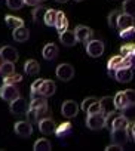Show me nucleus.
<instances>
[{"mask_svg":"<svg viewBox=\"0 0 135 151\" xmlns=\"http://www.w3.org/2000/svg\"><path fill=\"white\" fill-rule=\"evenodd\" d=\"M48 111H49V107H48L46 96L39 95L36 98H31V102H30V107H28V111L25 113V116H27L28 122L39 123Z\"/></svg>","mask_w":135,"mask_h":151,"instance_id":"nucleus-1","label":"nucleus"},{"mask_svg":"<svg viewBox=\"0 0 135 151\" xmlns=\"http://www.w3.org/2000/svg\"><path fill=\"white\" fill-rule=\"evenodd\" d=\"M134 64V58L132 56H122V55H116L111 56L107 62V71H116L120 68H132Z\"/></svg>","mask_w":135,"mask_h":151,"instance_id":"nucleus-2","label":"nucleus"},{"mask_svg":"<svg viewBox=\"0 0 135 151\" xmlns=\"http://www.w3.org/2000/svg\"><path fill=\"white\" fill-rule=\"evenodd\" d=\"M104 42L100 39H91L89 42H86V52L91 58H100L104 53Z\"/></svg>","mask_w":135,"mask_h":151,"instance_id":"nucleus-3","label":"nucleus"},{"mask_svg":"<svg viewBox=\"0 0 135 151\" xmlns=\"http://www.w3.org/2000/svg\"><path fill=\"white\" fill-rule=\"evenodd\" d=\"M21 93H19V89L15 86V85H8V83H3L2 88H0V98L8 101V102H12L15 101L17 98H19Z\"/></svg>","mask_w":135,"mask_h":151,"instance_id":"nucleus-4","label":"nucleus"},{"mask_svg":"<svg viewBox=\"0 0 135 151\" xmlns=\"http://www.w3.org/2000/svg\"><path fill=\"white\" fill-rule=\"evenodd\" d=\"M86 126L91 130H100V129L105 127V116L103 113L88 114V117H86Z\"/></svg>","mask_w":135,"mask_h":151,"instance_id":"nucleus-5","label":"nucleus"},{"mask_svg":"<svg viewBox=\"0 0 135 151\" xmlns=\"http://www.w3.org/2000/svg\"><path fill=\"white\" fill-rule=\"evenodd\" d=\"M55 74H56V77L62 82H70L73 79V76H74V68L73 65L70 64H59L55 70Z\"/></svg>","mask_w":135,"mask_h":151,"instance_id":"nucleus-6","label":"nucleus"},{"mask_svg":"<svg viewBox=\"0 0 135 151\" xmlns=\"http://www.w3.org/2000/svg\"><path fill=\"white\" fill-rule=\"evenodd\" d=\"M28 107H30V104L24 99V98H17L15 101H12L11 104H9V110H11V113L14 114V116H21V114H25L27 111H28Z\"/></svg>","mask_w":135,"mask_h":151,"instance_id":"nucleus-7","label":"nucleus"},{"mask_svg":"<svg viewBox=\"0 0 135 151\" xmlns=\"http://www.w3.org/2000/svg\"><path fill=\"white\" fill-rule=\"evenodd\" d=\"M15 133L21 138H28L33 135V123L28 122V120H21V122H17L15 126Z\"/></svg>","mask_w":135,"mask_h":151,"instance_id":"nucleus-8","label":"nucleus"},{"mask_svg":"<svg viewBox=\"0 0 135 151\" xmlns=\"http://www.w3.org/2000/svg\"><path fill=\"white\" fill-rule=\"evenodd\" d=\"M61 113L65 119H73L77 116L79 113V104L73 99H69V101H65L61 107Z\"/></svg>","mask_w":135,"mask_h":151,"instance_id":"nucleus-9","label":"nucleus"},{"mask_svg":"<svg viewBox=\"0 0 135 151\" xmlns=\"http://www.w3.org/2000/svg\"><path fill=\"white\" fill-rule=\"evenodd\" d=\"M0 58H2V61H6V62H17L19 55L14 46H3L0 49Z\"/></svg>","mask_w":135,"mask_h":151,"instance_id":"nucleus-10","label":"nucleus"},{"mask_svg":"<svg viewBox=\"0 0 135 151\" xmlns=\"http://www.w3.org/2000/svg\"><path fill=\"white\" fill-rule=\"evenodd\" d=\"M74 34H76L77 42H80V43H86V42H89V40L92 39L94 31H92L88 25H77V27L74 28Z\"/></svg>","mask_w":135,"mask_h":151,"instance_id":"nucleus-11","label":"nucleus"},{"mask_svg":"<svg viewBox=\"0 0 135 151\" xmlns=\"http://www.w3.org/2000/svg\"><path fill=\"white\" fill-rule=\"evenodd\" d=\"M37 124H39V130H40L43 135H52V133H55L56 124H55V122H53L51 117H43Z\"/></svg>","mask_w":135,"mask_h":151,"instance_id":"nucleus-12","label":"nucleus"},{"mask_svg":"<svg viewBox=\"0 0 135 151\" xmlns=\"http://www.w3.org/2000/svg\"><path fill=\"white\" fill-rule=\"evenodd\" d=\"M101 102V113L104 116L110 114V113H114L117 108H116V104H114V96H103L100 99Z\"/></svg>","mask_w":135,"mask_h":151,"instance_id":"nucleus-13","label":"nucleus"},{"mask_svg":"<svg viewBox=\"0 0 135 151\" xmlns=\"http://www.w3.org/2000/svg\"><path fill=\"white\" fill-rule=\"evenodd\" d=\"M114 79L119 83H128L134 79V71L132 68H120L114 71Z\"/></svg>","mask_w":135,"mask_h":151,"instance_id":"nucleus-14","label":"nucleus"},{"mask_svg":"<svg viewBox=\"0 0 135 151\" xmlns=\"http://www.w3.org/2000/svg\"><path fill=\"white\" fill-rule=\"evenodd\" d=\"M129 135H131L129 127H128V129H116V130H111V139H113V142L120 144V145H123L125 142H128Z\"/></svg>","mask_w":135,"mask_h":151,"instance_id":"nucleus-15","label":"nucleus"},{"mask_svg":"<svg viewBox=\"0 0 135 151\" xmlns=\"http://www.w3.org/2000/svg\"><path fill=\"white\" fill-rule=\"evenodd\" d=\"M59 42H61L64 46H69V47L74 46V45L77 43V39H76L74 30H73V31H70L69 28H67L65 31L59 33Z\"/></svg>","mask_w":135,"mask_h":151,"instance_id":"nucleus-16","label":"nucleus"},{"mask_svg":"<svg viewBox=\"0 0 135 151\" xmlns=\"http://www.w3.org/2000/svg\"><path fill=\"white\" fill-rule=\"evenodd\" d=\"M129 27H135V18L132 15H128L125 12H122L119 15V21H117V28L119 30H125Z\"/></svg>","mask_w":135,"mask_h":151,"instance_id":"nucleus-17","label":"nucleus"},{"mask_svg":"<svg viewBox=\"0 0 135 151\" xmlns=\"http://www.w3.org/2000/svg\"><path fill=\"white\" fill-rule=\"evenodd\" d=\"M42 56H43V59H46V61L55 59V58L58 56V47H56V45H55V43H48V45H45V47L42 49Z\"/></svg>","mask_w":135,"mask_h":151,"instance_id":"nucleus-18","label":"nucleus"},{"mask_svg":"<svg viewBox=\"0 0 135 151\" xmlns=\"http://www.w3.org/2000/svg\"><path fill=\"white\" fill-rule=\"evenodd\" d=\"M55 92H56V85H55L52 80H43V83H42V86H40V91H39V95L49 98V96H52Z\"/></svg>","mask_w":135,"mask_h":151,"instance_id":"nucleus-19","label":"nucleus"},{"mask_svg":"<svg viewBox=\"0 0 135 151\" xmlns=\"http://www.w3.org/2000/svg\"><path fill=\"white\" fill-rule=\"evenodd\" d=\"M114 104H116V108H117L119 111H126L128 108H131L129 101H128V98H126V95H125V91L116 93V96H114Z\"/></svg>","mask_w":135,"mask_h":151,"instance_id":"nucleus-20","label":"nucleus"},{"mask_svg":"<svg viewBox=\"0 0 135 151\" xmlns=\"http://www.w3.org/2000/svg\"><path fill=\"white\" fill-rule=\"evenodd\" d=\"M55 28H56V31H58V33H62V31H65L67 28H69V19H67L65 14H64V12H61V11H58V12H56V22H55Z\"/></svg>","mask_w":135,"mask_h":151,"instance_id":"nucleus-21","label":"nucleus"},{"mask_svg":"<svg viewBox=\"0 0 135 151\" xmlns=\"http://www.w3.org/2000/svg\"><path fill=\"white\" fill-rule=\"evenodd\" d=\"M24 71L28 76H37L40 71V64L36 59H27L24 64Z\"/></svg>","mask_w":135,"mask_h":151,"instance_id":"nucleus-22","label":"nucleus"},{"mask_svg":"<svg viewBox=\"0 0 135 151\" xmlns=\"http://www.w3.org/2000/svg\"><path fill=\"white\" fill-rule=\"evenodd\" d=\"M28 39H30V31H28V28L25 25L24 27H18V28L14 30V40L15 42L22 43V42H27Z\"/></svg>","mask_w":135,"mask_h":151,"instance_id":"nucleus-23","label":"nucleus"},{"mask_svg":"<svg viewBox=\"0 0 135 151\" xmlns=\"http://www.w3.org/2000/svg\"><path fill=\"white\" fill-rule=\"evenodd\" d=\"M129 127V120L125 116H116L114 120L111 122L110 130H116V129H128Z\"/></svg>","mask_w":135,"mask_h":151,"instance_id":"nucleus-24","label":"nucleus"},{"mask_svg":"<svg viewBox=\"0 0 135 151\" xmlns=\"http://www.w3.org/2000/svg\"><path fill=\"white\" fill-rule=\"evenodd\" d=\"M71 129H73V126H71L70 122H64V123H61L59 126H56L55 135H56L58 138H65L69 133H71Z\"/></svg>","mask_w":135,"mask_h":151,"instance_id":"nucleus-25","label":"nucleus"},{"mask_svg":"<svg viewBox=\"0 0 135 151\" xmlns=\"http://www.w3.org/2000/svg\"><path fill=\"white\" fill-rule=\"evenodd\" d=\"M5 22L8 27L11 28H18V27H24V19L18 18V17H14V15H6L5 17Z\"/></svg>","mask_w":135,"mask_h":151,"instance_id":"nucleus-26","label":"nucleus"},{"mask_svg":"<svg viewBox=\"0 0 135 151\" xmlns=\"http://www.w3.org/2000/svg\"><path fill=\"white\" fill-rule=\"evenodd\" d=\"M34 151H49L52 150V144L46 139V138H40L34 142Z\"/></svg>","mask_w":135,"mask_h":151,"instance_id":"nucleus-27","label":"nucleus"},{"mask_svg":"<svg viewBox=\"0 0 135 151\" xmlns=\"http://www.w3.org/2000/svg\"><path fill=\"white\" fill-rule=\"evenodd\" d=\"M43 22H45V25H48V27H55V22H56V11L48 9L46 14H45Z\"/></svg>","mask_w":135,"mask_h":151,"instance_id":"nucleus-28","label":"nucleus"},{"mask_svg":"<svg viewBox=\"0 0 135 151\" xmlns=\"http://www.w3.org/2000/svg\"><path fill=\"white\" fill-rule=\"evenodd\" d=\"M15 62H6V61H3V64H0V74L3 76H11V74H14L15 73V65H14Z\"/></svg>","mask_w":135,"mask_h":151,"instance_id":"nucleus-29","label":"nucleus"},{"mask_svg":"<svg viewBox=\"0 0 135 151\" xmlns=\"http://www.w3.org/2000/svg\"><path fill=\"white\" fill-rule=\"evenodd\" d=\"M46 11L48 9H45L43 6H36V8H33V21L34 22H42L43 19H45V14H46Z\"/></svg>","mask_w":135,"mask_h":151,"instance_id":"nucleus-30","label":"nucleus"},{"mask_svg":"<svg viewBox=\"0 0 135 151\" xmlns=\"http://www.w3.org/2000/svg\"><path fill=\"white\" fill-rule=\"evenodd\" d=\"M120 55L122 56H132L135 58V45L134 43H126L120 47Z\"/></svg>","mask_w":135,"mask_h":151,"instance_id":"nucleus-31","label":"nucleus"},{"mask_svg":"<svg viewBox=\"0 0 135 151\" xmlns=\"http://www.w3.org/2000/svg\"><path fill=\"white\" fill-rule=\"evenodd\" d=\"M123 12L128 15L135 17V0H123V6H122Z\"/></svg>","mask_w":135,"mask_h":151,"instance_id":"nucleus-32","label":"nucleus"},{"mask_svg":"<svg viewBox=\"0 0 135 151\" xmlns=\"http://www.w3.org/2000/svg\"><path fill=\"white\" fill-rule=\"evenodd\" d=\"M119 15H120L119 11H111V12L108 14V17H107V22H108V27H110V28H117Z\"/></svg>","mask_w":135,"mask_h":151,"instance_id":"nucleus-33","label":"nucleus"},{"mask_svg":"<svg viewBox=\"0 0 135 151\" xmlns=\"http://www.w3.org/2000/svg\"><path fill=\"white\" fill-rule=\"evenodd\" d=\"M19 82H22V76L17 74V73H14L11 76H5L3 77V83H8V85H17Z\"/></svg>","mask_w":135,"mask_h":151,"instance_id":"nucleus-34","label":"nucleus"},{"mask_svg":"<svg viewBox=\"0 0 135 151\" xmlns=\"http://www.w3.org/2000/svg\"><path fill=\"white\" fill-rule=\"evenodd\" d=\"M43 80H45V79H37L36 82L31 83V88H30V96H31V98L39 96V91H40V86H42Z\"/></svg>","mask_w":135,"mask_h":151,"instance_id":"nucleus-35","label":"nucleus"},{"mask_svg":"<svg viewBox=\"0 0 135 151\" xmlns=\"http://www.w3.org/2000/svg\"><path fill=\"white\" fill-rule=\"evenodd\" d=\"M6 5L12 11H19L25 3H24V0H6Z\"/></svg>","mask_w":135,"mask_h":151,"instance_id":"nucleus-36","label":"nucleus"},{"mask_svg":"<svg viewBox=\"0 0 135 151\" xmlns=\"http://www.w3.org/2000/svg\"><path fill=\"white\" fill-rule=\"evenodd\" d=\"M97 101H100V99H97L95 96H88V98H85V99H83V102L80 104V110L86 113V111H88V108H89L94 102H97Z\"/></svg>","mask_w":135,"mask_h":151,"instance_id":"nucleus-37","label":"nucleus"},{"mask_svg":"<svg viewBox=\"0 0 135 151\" xmlns=\"http://www.w3.org/2000/svg\"><path fill=\"white\" fill-rule=\"evenodd\" d=\"M119 36H120L122 39H131L132 36H135V27H129V28L120 30Z\"/></svg>","mask_w":135,"mask_h":151,"instance_id":"nucleus-38","label":"nucleus"},{"mask_svg":"<svg viewBox=\"0 0 135 151\" xmlns=\"http://www.w3.org/2000/svg\"><path fill=\"white\" fill-rule=\"evenodd\" d=\"M86 113H88V114H97V113H101V102H100V101L94 102V104L88 108Z\"/></svg>","mask_w":135,"mask_h":151,"instance_id":"nucleus-39","label":"nucleus"},{"mask_svg":"<svg viewBox=\"0 0 135 151\" xmlns=\"http://www.w3.org/2000/svg\"><path fill=\"white\" fill-rule=\"evenodd\" d=\"M125 95H126V98L129 101V105L135 107V91L134 89H128V91H125Z\"/></svg>","mask_w":135,"mask_h":151,"instance_id":"nucleus-40","label":"nucleus"},{"mask_svg":"<svg viewBox=\"0 0 135 151\" xmlns=\"http://www.w3.org/2000/svg\"><path fill=\"white\" fill-rule=\"evenodd\" d=\"M113 150L122 151V150H123V145H120V144H116V142H113V144H110V145H107V147H105V151H113Z\"/></svg>","mask_w":135,"mask_h":151,"instance_id":"nucleus-41","label":"nucleus"},{"mask_svg":"<svg viewBox=\"0 0 135 151\" xmlns=\"http://www.w3.org/2000/svg\"><path fill=\"white\" fill-rule=\"evenodd\" d=\"M24 3L28 5V6H33V8H36V6L40 5V3H39V0H24Z\"/></svg>","mask_w":135,"mask_h":151,"instance_id":"nucleus-42","label":"nucleus"},{"mask_svg":"<svg viewBox=\"0 0 135 151\" xmlns=\"http://www.w3.org/2000/svg\"><path fill=\"white\" fill-rule=\"evenodd\" d=\"M129 132H131L132 139H134V142H135V122H134L132 124H129Z\"/></svg>","mask_w":135,"mask_h":151,"instance_id":"nucleus-43","label":"nucleus"},{"mask_svg":"<svg viewBox=\"0 0 135 151\" xmlns=\"http://www.w3.org/2000/svg\"><path fill=\"white\" fill-rule=\"evenodd\" d=\"M55 2H58V3H65V2H69V0H55Z\"/></svg>","mask_w":135,"mask_h":151,"instance_id":"nucleus-44","label":"nucleus"},{"mask_svg":"<svg viewBox=\"0 0 135 151\" xmlns=\"http://www.w3.org/2000/svg\"><path fill=\"white\" fill-rule=\"evenodd\" d=\"M43 2H46V0H39V3H43Z\"/></svg>","mask_w":135,"mask_h":151,"instance_id":"nucleus-45","label":"nucleus"},{"mask_svg":"<svg viewBox=\"0 0 135 151\" xmlns=\"http://www.w3.org/2000/svg\"><path fill=\"white\" fill-rule=\"evenodd\" d=\"M74 2H83V0H74Z\"/></svg>","mask_w":135,"mask_h":151,"instance_id":"nucleus-46","label":"nucleus"}]
</instances>
